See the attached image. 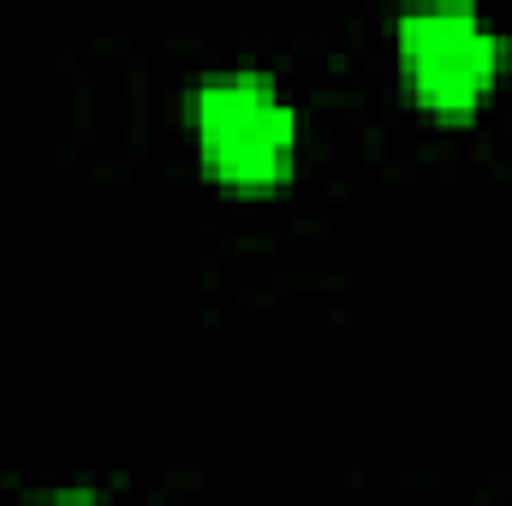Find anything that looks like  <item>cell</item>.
Masks as SVG:
<instances>
[{"label": "cell", "mask_w": 512, "mask_h": 506, "mask_svg": "<svg viewBox=\"0 0 512 506\" xmlns=\"http://www.w3.org/2000/svg\"><path fill=\"white\" fill-rule=\"evenodd\" d=\"M399 66H405L411 96L429 114L465 120L501 84L507 42L471 6H429V12L399 18Z\"/></svg>", "instance_id": "2"}, {"label": "cell", "mask_w": 512, "mask_h": 506, "mask_svg": "<svg viewBox=\"0 0 512 506\" xmlns=\"http://www.w3.org/2000/svg\"><path fill=\"white\" fill-rule=\"evenodd\" d=\"M30 506H114L102 495H48V501H30Z\"/></svg>", "instance_id": "3"}, {"label": "cell", "mask_w": 512, "mask_h": 506, "mask_svg": "<svg viewBox=\"0 0 512 506\" xmlns=\"http://www.w3.org/2000/svg\"><path fill=\"white\" fill-rule=\"evenodd\" d=\"M191 137L227 191H274L298 167V114L262 72H215L191 90Z\"/></svg>", "instance_id": "1"}]
</instances>
